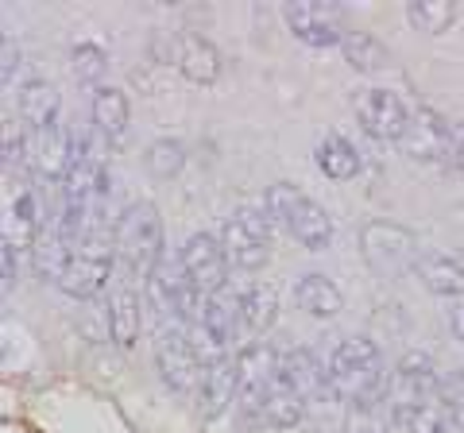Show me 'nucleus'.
Here are the masks:
<instances>
[{"instance_id": "1", "label": "nucleus", "mask_w": 464, "mask_h": 433, "mask_svg": "<svg viewBox=\"0 0 464 433\" xmlns=\"http://www.w3.org/2000/svg\"><path fill=\"white\" fill-rule=\"evenodd\" d=\"M329 383H333V399L344 402L348 410L380 407L387 399V387H391L387 371H383L380 344L372 337L341 341L329 356Z\"/></svg>"}, {"instance_id": "2", "label": "nucleus", "mask_w": 464, "mask_h": 433, "mask_svg": "<svg viewBox=\"0 0 464 433\" xmlns=\"http://www.w3.org/2000/svg\"><path fill=\"white\" fill-rule=\"evenodd\" d=\"M116 267L132 275L140 286L163 264V221L151 201H132L116 216Z\"/></svg>"}, {"instance_id": "3", "label": "nucleus", "mask_w": 464, "mask_h": 433, "mask_svg": "<svg viewBox=\"0 0 464 433\" xmlns=\"http://www.w3.org/2000/svg\"><path fill=\"white\" fill-rule=\"evenodd\" d=\"M264 209L275 225H283L302 248L310 252H325L333 240V216L317 206L314 197H306L298 186L290 182H275L264 194Z\"/></svg>"}, {"instance_id": "4", "label": "nucleus", "mask_w": 464, "mask_h": 433, "mask_svg": "<svg viewBox=\"0 0 464 433\" xmlns=\"http://www.w3.org/2000/svg\"><path fill=\"white\" fill-rule=\"evenodd\" d=\"M360 252H364L368 267L383 279L411 275L418 259H422L418 255V236L395 221H368L360 228Z\"/></svg>"}, {"instance_id": "5", "label": "nucleus", "mask_w": 464, "mask_h": 433, "mask_svg": "<svg viewBox=\"0 0 464 433\" xmlns=\"http://www.w3.org/2000/svg\"><path fill=\"white\" fill-rule=\"evenodd\" d=\"M155 368H159V380H163L174 395H194L198 391V380H201V356L194 349L186 325H167L155 333Z\"/></svg>"}, {"instance_id": "6", "label": "nucleus", "mask_w": 464, "mask_h": 433, "mask_svg": "<svg viewBox=\"0 0 464 433\" xmlns=\"http://www.w3.org/2000/svg\"><path fill=\"white\" fill-rule=\"evenodd\" d=\"M438 395H441V380H438L433 360L426 352H406L399 360V368L391 371V387H387V402L395 410V418L406 426V418Z\"/></svg>"}, {"instance_id": "7", "label": "nucleus", "mask_w": 464, "mask_h": 433, "mask_svg": "<svg viewBox=\"0 0 464 433\" xmlns=\"http://www.w3.org/2000/svg\"><path fill=\"white\" fill-rule=\"evenodd\" d=\"M221 244H225L228 264H237L244 271L264 267L267 252H271V216H267V209H256V206L237 209L221 228Z\"/></svg>"}, {"instance_id": "8", "label": "nucleus", "mask_w": 464, "mask_h": 433, "mask_svg": "<svg viewBox=\"0 0 464 433\" xmlns=\"http://www.w3.org/2000/svg\"><path fill=\"white\" fill-rule=\"evenodd\" d=\"M283 20L306 47H341L348 35L344 8L333 5V0H286Z\"/></svg>"}, {"instance_id": "9", "label": "nucleus", "mask_w": 464, "mask_h": 433, "mask_svg": "<svg viewBox=\"0 0 464 433\" xmlns=\"http://www.w3.org/2000/svg\"><path fill=\"white\" fill-rule=\"evenodd\" d=\"M275 380H279V352L267 349L264 341L244 344L237 352V402L256 422H259V410H264V399Z\"/></svg>"}, {"instance_id": "10", "label": "nucleus", "mask_w": 464, "mask_h": 433, "mask_svg": "<svg viewBox=\"0 0 464 433\" xmlns=\"http://www.w3.org/2000/svg\"><path fill=\"white\" fill-rule=\"evenodd\" d=\"M399 148H402L406 159H414V163H445L449 155L457 159L460 143L453 140V124H449L445 117H438L433 109H414L411 124H406V132L399 140Z\"/></svg>"}, {"instance_id": "11", "label": "nucleus", "mask_w": 464, "mask_h": 433, "mask_svg": "<svg viewBox=\"0 0 464 433\" xmlns=\"http://www.w3.org/2000/svg\"><path fill=\"white\" fill-rule=\"evenodd\" d=\"M179 264L186 271V279H190L206 298L221 294L228 286V255H225L221 236L194 233L190 240H186V248L179 252Z\"/></svg>"}, {"instance_id": "12", "label": "nucleus", "mask_w": 464, "mask_h": 433, "mask_svg": "<svg viewBox=\"0 0 464 433\" xmlns=\"http://www.w3.org/2000/svg\"><path fill=\"white\" fill-rule=\"evenodd\" d=\"M109 337L121 344V349H132L140 341V325H143V291L136 286L132 275H124L121 267H116V275L109 283Z\"/></svg>"}, {"instance_id": "13", "label": "nucleus", "mask_w": 464, "mask_h": 433, "mask_svg": "<svg viewBox=\"0 0 464 433\" xmlns=\"http://www.w3.org/2000/svg\"><path fill=\"white\" fill-rule=\"evenodd\" d=\"M356 117L364 124V132L375 140H402L406 124H411V109L402 105L399 93L391 90H364L356 101Z\"/></svg>"}, {"instance_id": "14", "label": "nucleus", "mask_w": 464, "mask_h": 433, "mask_svg": "<svg viewBox=\"0 0 464 433\" xmlns=\"http://www.w3.org/2000/svg\"><path fill=\"white\" fill-rule=\"evenodd\" d=\"M194 402H198V414L206 418V422L221 418L232 402H237V360L225 356V360H213V364L201 368Z\"/></svg>"}, {"instance_id": "15", "label": "nucleus", "mask_w": 464, "mask_h": 433, "mask_svg": "<svg viewBox=\"0 0 464 433\" xmlns=\"http://www.w3.org/2000/svg\"><path fill=\"white\" fill-rule=\"evenodd\" d=\"M74 136H70V128L66 124H54L47 128V132H32V140H27V159H32V167H35V175L43 178H66V170L70 163H74Z\"/></svg>"}, {"instance_id": "16", "label": "nucleus", "mask_w": 464, "mask_h": 433, "mask_svg": "<svg viewBox=\"0 0 464 433\" xmlns=\"http://www.w3.org/2000/svg\"><path fill=\"white\" fill-rule=\"evenodd\" d=\"M279 371L286 375L290 383L298 387V395L306 402H322L333 399V383H329V368L306 349H295V352H283L279 356Z\"/></svg>"}, {"instance_id": "17", "label": "nucleus", "mask_w": 464, "mask_h": 433, "mask_svg": "<svg viewBox=\"0 0 464 433\" xmlns=\"http://www.w3.org/2000/svg\"><path fill=\"white\" fill-rule=\"evenodd\" d=\"M174 66H179L194 85H213L217 74H221V54H217V47L209 39L182 32L174 39Z\"/></svg>"}, {"instance_id": "18", "label": "nucleus", "mask_w": 464, "mask_h": 433, "mask_svg": "<svg viewBox=\"0 0 464 433\" xmlns=\"http://www.w3.org/2000/svg\"><path fill=\"white\" fill-rule=\"evenodd\" d=\"M306 407H310V402L298 395V387L279 371V380L271 383V391H267V399H264L259 422L271 426V429H290V426H298L302 418H306Z\"/></svg>"}, {"instance_id": "19", "label": "nucleus", "mask_w": 464, "mask_h": 433, "mask_svg": "<svg viewBox=\"0 0 464 433\" xmlns=\"http://www.w3.org/2000/svg\"><path fill=\"white\" fill-rule=\"evenodd\" d=\"M295 302H298V310H306L317 322H329V317H337L344 310V294L337 291V283L317 275V271H310V275H302L295 283Z\"/></svg>"}, {"instance_id": "20", "label": "nucleus", "mask_w": 464, "mask_h": 433, "mask_svg": "<svg viewBox=\"0 0 464 433\" xmlns=\"http://www.w3.org/2000/svg\"><path fill=\"white\" fill-rule=\"evenodd\" d=\"M58 109L63 97L51 82H27L20 90V120L27 124V132H47L58 124Z\"/></svg>"}, {"instance_id": "21", "label": "nucleus", "mask_w": 464, "mask_h": 433, "mask_svg": "<svg viewBox=\"0 0 464 433\" xmlns=\"http://www.w3.org/2000/svg\"><path fill=\"white\" fill-rule=\"evenodd\" d=\"M414 271L430 294H438V298H460L464 294V267L457 259H449L441 252H422Z\"/></svg>"}, {"instance_id": "22", "label": "nucleus", "mask_w": 464, "mask_h": 433, "mask_svg": "<svg viewBox=\"0 0 464 433\" xmlns=\"http://www.w3.org/2000/svg\"><path fill=\"white\" fill-rule=\"evenodd\" d=\"M314 163H317V170H322L325 178L344 182V178H356L360 175V163H364V159H360V151L344 136H325L314 148Z\"/></svg>"}, {"instance_id": "23", "label": "nucleus", "mask_w": 464, "mask_h": 433, "mask_svg": "<svg viewBox=\"0 0 464 433\" xmlns=\"http://www.w3.org/2000/svg\"><path fill=\"white\" fill-rule=\"evenodd\" d=\"M93 128L105 140H121L128 132V117H132V109H128V97L121 90H112V85H101L93 93Z\"/></svg>"}, {"instance_id": "24", "label": "nucleus", "mask_w": 464, "mask_h": 433, "mask_svg": "<svg viewBox=\"0 0 464 433\" xmlns=\"http://www.w3.org/2000/svg\"><path fill=\"white\" fill-rule=\"evenodd\" d=\"M341 51H344V63L360 70V74H375V70H383L391 63V51L372 32H348Z\"/></svg>"}, {"instance_id": "25", "label": "nucleus", "mask_w": 464, "mask_h": 433, "mask_svg": "<svg viewBox=\"0 0 464 433\" xmlns=\"http://www.w3.org/2000/svg\"><path fill=\"white\" fill-rule=\"evenodd\" d=\"M8 244H16V248H32V244H39V201H35V190H20L16 201H12L8 209Z\"/></svg>"}, {"instance_id": "26", "label": "nucleus", "mask_w": 464, "mask_h": 433, "mask_svg": "<svg viewBox=\"0 0 464 433\" xmlns=\"http://www.w3.org/2000/svg\"><path fill=\"white\" fill-rule=\"evenodd\" d=\"M406 20H411V27H418V32H426V35H441V32L453 27L457 5L453 0H411V5H406Z\"/></svg>"}, {"instance_id": "27", "label": "nucleus", "mask_w": 464, "mask_h": 433, "mask_svg": "<svg viewBox=\"0 0 464 433\" xmlns=\"http://www.w3.org/2000/svg\"><path fill=\"white\" fill-rule=\"evenodd\" d=\"M275 317H279V294H275L271 283H256L248 294H244V325L252 329V333H264V329L275 325Z\"/></svg>"}, {"instance_id": "28", "label": "nucleus", "mask_w": 464, "mask_h": 433, "mask_svg": "<svg viewBox=\"0 0 464 433\" xmlns=\"http://www.w3.org/2000/svg\"><path fill=\"white\" fill-rule=\"evenodd\" d=\"M143 167L151 170V178H174L186 167V148L179 140H170V136L155 140L148 148V155H143Z\"/></svg>"}, {"instance_id": "29", "label": "nucleus", "mask_w": 464, "mask_h": 433, "mask_svg": "<svg viewBox=\"0 0 464 433\" xmlns=\"http://www.w3.org/2000/svg\"><path fill=\"white\" fill-rule=\"evenodd\" d=\"M66 264H70V248L58 240V233H51L47 240L35 244V271L43 279L58 283V279H63V271H66Z\"/></svg>"}, {"instance_id": "30", "label": "nucleus", "mask_w": 464, "mask_h": 433, "mask_svg": "<svg viewBox=\"0 0 464 433\" xmlns=\"http://www.w3.org/2000/svg\"><path fill=\"white\" fill-rule=\"evenodd\" d=\"M70 66H74L78 82H101L109 70V54H105V47H97V43H78L74 54H70Z\"/></svg>"}, {"instance_id": "31", "label": "nucleus", "mask_w": 464, "mask_h": 433, "mask_svg": "<svg viewBox=\"0 0 464 433\" xmlns=\"http://www.w3.org/2000/svg\"><path fill=\"white\" fill-rule=\"evenodd\" d=\"M344 433H391V422L383 418L380 407L348 410V418H344Z\"/></svg>"}, {"instance_id": "32", "label": "nucleus", "mask_w": 464, "mask_h": 433, "mask_svg": "<svg viewBox=\"0 0 464 433\" xmlns=\"http://www.w3.org/2000/svg\"><path fill=\"white\" fill-rule=\"evenodd\" d=\"M0 51H5V66H0V74H5V82H12V74L20 70V47L12 39L0 43Z\"/></svg>"}, {"instance_id": "33", "label": "nucleus", "mask_w": 464, "mask_h": 433, "mask_svg": "<svg viewBox=\"0 0 464 433\" xmlns=\"http://www.w3.org/2000/svg\"><path fill=\"white\" fill-rule=\"evenodd\" d=\"M0 267H5V286L16 283V244H0Z\"/></svg>"}, {"instance_id": "34", "label": "nucleus", "mask_w": 464, "mask_h": 433, "mask_svg": "<svg viewBox=\"0 0 464 433\" xmlns=\"http://www.w3.org/2000/svg\"><path fill=\"white\" fill-rule=\"evenodd\" d=\"M449 329L457 333V341H464V302H457V306L449 310Z\"/></svg>"}, {"instance_id": "35", "label": "nucleus", "mask_w": 464, "mask_h": 433, "mask_svg": "<svg viewBox=\"0 0 464 433\" xmlns=\"http://www.w3.org/2000/svg\"><path fill=\"white\" fill-rule=\"evenodd\" d=\"M457 167L464 170V143H460V148H457Z\"/></svg>"}]
</instances>
